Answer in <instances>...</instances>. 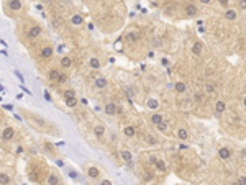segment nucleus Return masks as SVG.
Listing matches in <instances>:
<instances>
[{"label": "nucleus", "mask_w": 246, "mask_h": 185, "mask_svg": "<svg viewBox=\"0 0 246 185\" xmlns=\"http://www.w3.org/2000/svg\"><path fill=\"white\" fill-rule=\"evenodd\" d=\"M102 184H103V185H112V182H110V180H102Z\"/></svg>", "instance_id": "nucleus-39"}, {"label": "nucleus", "mask_w": 246, "mask_h": 185, "mask_svg": "<svg viewBox=\"0 0 246 185\" xmlns=\"http://www.w3.org/2000/svg\"><path fill=\"white\" fill-rule=\"evenodd\" d=\"M218 156H220L221 159H228V157H230V149H226V147H221V149L218 151Z\"/></svg>", "instance_id": "nucleus-13"}, {"label": "nucleus", "mask_w": 246, "mask_h": 185, "mask_svg": "<svg viewBox=\"0 0 246 185\" xmlns=\"http://www.w3.org/2000/svg\"><path fill=\"white\" fill-rule=\"evenodd\" d=\"M43 2H45V3H49V2H53V0H43Z\"/></svg>", "instance_id": "nucleus-43"}, {"label": "nucleus", "mask_w": 246, "mask_h": 185, "mask_svg": "<svg viewBox=\"0 0 246 185\" xmlns=\"http://www.w3.org/2000/svg\"><path fill=\"white\" fill-rule=\"evenodd\" d=\"M225 16H226V20H235V18H236V12L235 10H226L225 12Z\"/></svg>", "instance_id": "nucleus-23"}, {"label": "nucleus", "mask_w": 246, "mask_h": 185, "mask_svg": "<svg viewBox=\"0 0 246 185\" xmlns=\"http://www.w3.org/2000/svg\"><path fill=\"white\" fill-rule=\"evenodd\" d=\"M13 136H15V130H13V128H5V130L2 131V138H3L5 141L12 139Z\"/></svg>", "instance_id": "nucleus-5"}, {"label": "nucleus", "mask_w": 246, "mask_h": 185, "mask_svg": "<svg viewBox=\"0 0 246 185\" xmlns=\"http://www.w3.org/2000/svg\"><path fill=\"white\" fill-rule=\"evenodd\" d=\"M151 121H153V125H159L161 121H162V116H161L159 113H156V115L151 116Z\"/></svg>", "instance_id": "nucleus-22"}, {"label": "nucleus", "mask_w": 246, "mask_h": 185, "mask_svg": "<svg viewBox=\"0 0 246 185\" xmlns=\"http://www.w3.org/2000/svg\"><path fill=\"white\" fill-rule=\"evenodd\" d=\"M94 133H95L97 138H102L103 133H105V128H103V126H95V128H94Z\"/></svg>", "instance_id": "nucleus-18"}, {"label": "nucleus", "mask_w": 246, "mask_h": 185, "mask_svg": "<svg viewBox=\"0 0 246 185\" xmlns=\"http://www.w3.org/2000/svg\"><path fill=\"white\" fill-rule=\"evenodd\" d=\"M59 74H61L59 70L53 69V70L49 72V80H51V82H53V80H54V82H58V79H59Z\"/></svg>", "instance_id": "nucleus-15"}, {"label": "nucleus", "mask_w": 246, "mask_h": 185, "mask_svg": "<svg viewBox=\"0 0 246 185\" xmlns=\"http://www.w3.org/2000/svg\"><path fill=\"white\" fill-rule=\"evenodd\" d=\"M121 157H123V160H125L126 164H131V162H133V156H131L130 151L123 149V151H121Z\"/></svg>", "instance_id": "nucleus-8"}, {"label": "nucleus", "mask_w": 246, "mask_h": 185, "mask_svg": "<svg viewBox=\"0 0 246 185\" xmlns=\"http://www.w3.org/2000/svg\"><path fill=\"white\" fill-rule=\"evenodd\" d=\"M186 13H187L189 16L195 15V13H197V7H195V5H187V7H186Z\"/></svg>", "instance_id": "nucleus-16"}, {"label": "nucleus", "mask_w": 246, "mask_h": 185, "mask_svg": "<svg viewBox=\"0 0 246 185\" xmlns=\"http://www.w3.org/2000/svg\"><path fill=\"white\" fill-rule=\"evenodd\" d=\"M126 38H128V41H135V38H136V35L135 33H130V35L126 36Z\"/></svg>", "instance_id": "nucleus-33"}, {"label": "nucleus", "mask_w": 246, "mask_h": 185, "mask_svg": "<svg viewBox=\"0 0 246 185\" xmlns=\"http://www.w3.org/2000/svg\"><path fill=\"white\" fill-rule=\"evenodd\" d=\"M245 106H246V97H245Z\"/></svg>", "instance_id": "nucleus-44"}, {"label": "nucleus", "mask_w": 246, "mask_h": 185, "mask_svg": "<svg viewBox=\"0 0 246 185\" xmlns=\"http://www.w3.org/2000/svg\"><path fill=\"white\" fill-rule=\"evenodd\" d=\"M62 95H64V100H66V98H71V97H75V92H74V90H66V92L62 94Z\"/></svg>", "instance_id": "nucleus-30"}, {"label": "nucleus", "mask_w": 246, "mask_h": 185, "mask_svg": "<svg viewBox=\"0 0 246 185\" xmlns=\"http://www.w3.org/2000/svg\"><path fill=\"white\" fill-rule=\"evenodd\" d=\"M207 92H208V94H212V92H213V87H212V85H207Z\"/></svg>", "instance_id": "nucleus-38"}, {"label": "nucleus", "mask_w": 246, "mask_h": 185, "mask_svg": "<svg viewBox=\"0 0 246 185\" xmlns=\"http://www.w3.org/2000/svg\"><path fill=\"white\" fill-rule=\"evenodd\" d=\"M8 8L13 10V12H18V10L23 8V3H21V0H10V2H8Z\"/></svg>", "instance_id": "nucleus-2"}, {"label": "nucleus", "mask_w": 246, "mask_h": 185, "mask_svg": "<svg viewBox=\"0 0 246 185\" xmlns=\"http://www.w3.org/2000/svg\"><path fill=\"white\" fill-rule=\"evenodd\" d=\"M192 53H194V54H200L202 53V43H195V44L192 46Z\"/></svg>", "instance_id": "nucleus-21"}, {"label": "nucleus", "mask_w": 246, "mask_h": 185, "mask_svg": "<svg viewBox=\"0 0 246 185\" xmlns=\"http://www.w3.org/2000/svg\"><path fill=\"white\" fill-rule=\"evenodd\" d=\"M238 182H240V184H246V177H240V179H238Z\"/></svg>", "instance_id": "nucleus-36"}, {"label": "nucleus", "mask_w": 246, "mask_h": 185, "mask_svg": "<svg viewBox=\"0 0 246 185\" xmlns=\"http://www.w3.org/2000/svg\"><path fill=\"white\" fill-rule=\"evenodd\" d=\"M15 75L18 77V79H20V82H23V80H25V79H23V75H21V72H20V70H15Z\"/></svg>", "instance_id": "nucleus-32"}, {"label": "nucleus", "mask_w": 246, "mask_h": 185, "mask_svg": "<svg viewBox=\"0 0 246 185\" xmlns=\"http://www.w3.org/2000/svg\"><path fill=\"white\" fill-rule=\"evenodd\" d=\"M145 141L148 143V144H151V146H156V144H158V141H156L151 134H146V136H145Z\"/></svg>", "instance_id": "nucleus-24"}, {"label": "nucleus", "mask_w": 246, "mask_h": 185, "mask_svg": "<svg viewBox=\"0 0 246 185\" xmlns=\"http://www.w3.org/2000/svg\"><path fill=\"white\" fill-rule=\"evenodd\" d=\"M99 174H100V170L97 169L95 165H90V167H87V175H89L90 179H97V177H99Z\"/></svg>", "instance_id": "nucleus-6"}, {"label": "nucleus", "mask_w": 246, "mask_h": 185, "mask_svg": "<svg viewBox=\"0 0 246 185\" xmlns=\"http://www.w3.org/2000/svg\"><path fill=\"white\" fill-rule=\"evenodd\" d=\"M202 3H210V0H200Z\"/></svg>", "instance_id": "nucleus-42"}, {"label": "nucleus", "mask_w": 246, "mask_h": 185, "mask_svg": "<svg viewBox=\"0 0 246 185\" xmlns=\"http://www.w3.org/2000/svg\"><path fill=\"white\" fill-rule=\"evenodd\" d=\"M69 175H71V177H72V179H79V175L75 174V172H72V170H71V172H69Z\"/></svg>", "instance_id": "nucleus-35"}, {"label": "nucleus", "mask_w": 246, "mask_h": 185, "mask_svg": "<svg viewBox=\"0 0 246 185\" xmlns=\"http://www.w3.org/2000/svg\"><path fill=\"white\" fill-rule=\"evenodd\" d=\"M177 136H179L181 139H187V131L184 130V128H181V130L177 131Z\"/></svg>", "instance_id": "nucleus-29"}, {"label": "nucleus", "mask_w": 246, "mask_h": 185, "mask_svg": "<svg viewBox=\"0 0 246 185\" xmlns=\"http://www.w3.org/2000/svg\"><path fill=\"white\" fill-rule=\"evenodd\" d=\"M156 126H158V130H159V131H162V133H167V125L164 123V121H161L159 125H156Z\"/></svg>", "instance_id": "nucleus-28"}, {"label": "nucleus", "mask_w": 246, "mask_h": 185, "mask_svg": "<svg viewBox=\"0 0 246 185\" xmlns=\"http://www.w3.org/2000/svg\"><path fill=\"white\" fill-rule=\"evenodd\" d=\"M225 108H226V105H225V102H217V105H215V110H217V113H223L225 111Z\"/></svg>", "instance_id": "nucleus-14"}, {"label": "nucleus", "mask_w": 246, "mask_h": 185, "mask_svg": "<svg viewBox=\"0 0 246 185\" xmlns=\"http://www.w3.org/2000/svg\"><path fill=\"white\" fill-rule=\"evenodd\" d=\"M95 87H97V89H105V87H107V79H105V77H102V75H100V77H97V79H95Z\"/></svg>", "instance_id": "nucleus-7"}, {"label": "nucleus", "mask_w": 246, "mask_h": 185, "mask_svg": "<svg viewBox=\"0 0 246 185\" xmlns=\"http://www.w3.org/2000/svg\"><path fill=\"white\" fill-rule=\"evenodd\" d=\"M61 66H62V67H66V69H67V67H71V66H72V59H71L69 56H64V57L61 59Z\"/></svg>", "instance_id": "nucleus-10"}, {"label": "nucleus", "mask_w": 246, "mask_h": 185, "mask_svg": "<svg viewBox=\"0 0 246 185\" xmlns=\"http://www.w3.org/2000/svg\"><path fill=\"white\" fill-rule=\"evenodd\" d=\"M66 80H67V75H66V74H59V79H58V82H59V84H64Z\"/></svg>", "instance_id": "nucleus-31"}, {"label": "nucleus", "mask_w": 246, "mask_h": 185, "mask_svg": "<svg viewBox=\"0 0 246 185\" xmlns=\"http://www.w3.org/2000/svg\"><path fill=\"white\" fill-rule=\"evenodd\" d=\"M243 2H246V0H243Z\"/></svg>", "instance_id": "nucleus-46"}, {"label": "nucleus", "mask_w": 246, "mask_h": 185, "mask_svg": "<svg viewBox=\"0 0 246 185\" xmlns=\"http://www.w3.org/2000/svg\"><path fill=\"white\" fill-rule=\"evenodd\" d=\"M48 184H61V180L56 177V175H53L51 174L49 177H48Z\"/></svg>", "instance_id": "nucleus-27"}, {"label": "nucleus", "mask_w": 246, "mask_h": 185, "mask_svg": "<svg viewBox=\"0 0 246 185\" xmlns=\"http://www.w3.org/2000/svg\"><path fill=\"white\" fill-rule=\"evenodd\" d=\"M245 157H246V152H245Z\"/></svg>", "instance_id": "nucleus-45"}, {"label": "nucleus", "mask_w": 246, "mask_h": 185, "mask_svg": "<svg viewBox=\"0 0 246 185\" xmlns=\"http://www.w3.org/2000/svg\"><path fill=\"white\" fill-rule=\"evenodd\" d=\"M41 31H43L41 26H31L30 31H28V35H26V38H28V40H36V38H40Z\"/></svg>", "instance_id": "nucleus-1"}, {"label": "nucleus", "mask_w": 246, "mask_h": 185, "mask_svg": "<svg viewBox=\"0 0 246 185\" xmlns=\"http://www.w3.org/2000/svg\"><path fill=\"white\" fill-rule=\"evenodd\" d=\"M89 64H90L92 69H99L100 67V61L97 59V57H90V61H89Z\"/></svg>", "instance_id": "nucleus-17"}, {"label": "nucleus", "mask_w": 246, "mask_h": 185, "mask_svg": "<svg viewBox=\"0 0 246 185\" xmlns=\"http://www.w3.org/2000/svg\"><path fill=\"white\" fill-rule=\"evenodd\" d=\"M21 90H23V92H26V94H28V95H31V92L28 89H26V87H23V85H21Z\"/></svg>", "instance_id": "nucleus-37"}, {"label": "nucleus", "mask_w": 246, "mask_h": 185, "mask_svg": "<svg viewBox=\"0 0 246 185\" xmlns=\"http://www.w3.org/2000/svg\"><path fill=\"white\" fill-rule=\"evenodd\" d=\"M79 102H77V98L75 97H71V98H66V105L69 106V108H74L75 105H77Z\"/></svg>", "instance_id": "nucleus-12"}, {"label": "nucleus", "mask_w": 246, "mask_h": 185, "mask_svg": "<svg viewBox=\"0 0 246 185\" xmlns=\"http://www.w3.org/2000/svg\"><path fill=\"white\" fill-rule=\"evenodd\" d=\"M123 133H125V136H128V138H133V136L136 134V130H135V126H126L125 130H123Z\"/></svg>", "instance_id": "nucleus-9"}, {"label": "nucleus", "mask_w": 246, "mask_h": 185, "mask_svg": "<svg viewBox=\"0 0 246 185\" xmlns=\"http://www.w3.org/2000/svg\"><path fill=\"white\" fill-rule=\"evenodd\" d=\"M41 57H45V59H49V57H53V54H54V49L51 48V46H46V48H43L41 49Z\"/></svg>", "instance_id": "nucleus-3"}, {"label": "nucleus", "mask_w": 246, "mask_h": 185, "mask_svg": "<svg viewBox=\"0 0 246 185\" xmlns=\"http://www.w3.org/2000/svg\"><path fill=\"white\" fill-rule=\"evenodd\" d=\"M3 108H5V110H13V106L12 105H3Z\"/></svg>", "instance_id": "nucleus-40"}, {"label": "nucleus", "mask_w": 246, "mask_h": 185, "mask_svg": "<svg viewBox=\"0 0 246 185\" xmlns=\"http://www.w3.org/2000/svg\"><path fill=\"white\" fill-rule=\"evenodd\" d=\"M148 106H149V108H153V110L159 108V100H156V98H151V100H148Z\"/></svg>", "instance_id": "nucleus-19"}, {"label": "nucleus", "mask_w": 246, "mask_h": 185, "mask_svg": "<svg viewBox=\"0 0 246 185\" xmlns=\"http://www.w3.org/2000/svg\"><path fill=\"white\" fill-rule=\"evenodd\" d=\"M186 90H187V85L184 84V82H177L176 84V92L182 94V92H186Z\"/></svg>", "instance_id": "nucleus-20"}, {"label": "nucleus", "mask_w": 246, "mask_h": 185, "mask_svg": "<svg viewBox=\"0 0 246 185\" xmlns=\"http://www.w3.org/2000/svg\"><path fill=\"white\" fill-rule=\"evenodd\" d=\"M82 23H84V18H82L80 15H77V13H75V15L72 16V25H74V26H80Z\"/></svg>", "instance_id": "nucleus-11"}, {"label": "nucleus", "mask_w": 246, "mask_h": 185, "mask_svg": "<svg viewBox=\"0 0 246 185\" xmlns=\"http://www.w3.org/2000/svg\"><path fill=\"white\" fill-rule=\"evenodd\" d=\"M154 165H156V167H158V169L161 170V172H164V170H166V164H164L162 160H156V162H154Z\"/></svg>", "instance_id": "nucleus-26"}, {"label": "nucleus", "mask_w": 246, "mask_h": 185, "mask_svg": "<svg viewBox=\"0 0 246 185\" xmlns=\"http://www.w3.org/2000/svg\"><path fill=\"white\" fill-rule=\"evenodd\" d=\"M0 184H10V175L0 172Z\"/></svg>", "instance_id": "nucleus-25"}, {"label": "nucleus", "mask_w": 246, "mask_h": 185, "mask_svg": "<svg viewBox=\"0 0 246 185\" xmlns=\"http://www.w3.org/2000/svg\"><path fill=\"white\" fill-rule=\"evenodd\" d=\"M45 98H46V100H48V102H51V100H53V98H51V95H49V92H48V90H46V92H45Z\"/></svg>", "instance_id": "nucleus-34"}, {"label": "nucleus", "mask_w": 246, "mask_h": 185, "mask_svg": "<svg viewBox=\"0 0 246 185\" xmlns=\"http://www.w3.org/2000/svg\"><path fill=\"white\" fill-rule=\"evenodd\" d=\"M228 2H230V0H220L221 5H228Z\"/></svg>", "instance_id": "nucleus-41"}, {"label": "nucleus", "mask_w": 246, "mask_h": 185, "mask_svg": "<svg viewBox=\"0 0 246 185\" xmlns=\"http://www.w3.org/2000/svg\"><path fill=\"white\" fill-rule=\"evenodd\" d=\"M120 111V108L115 105V103H107L105 105V113L107 115H115V113H118Z\"/></svg>", "instance_id": "nucleus-4"}]
</instances>
